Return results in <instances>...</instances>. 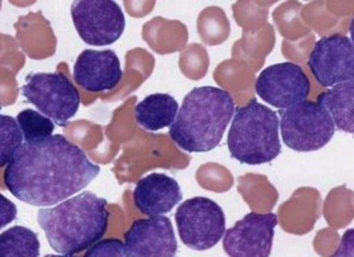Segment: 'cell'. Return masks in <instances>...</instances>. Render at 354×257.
Listing matches in <instances>:
<instances>
[{
	"label": "cell",
	"instance_id": "16",
	"mask_svg": "<svg viewBox=\"0 0 354 257\" xmlns=\"http://www.w3.org/2000/svg\"><path fill=\"white\" fill-rule=\"evenodd\" d=\"M317 102L328 110L335 128L354 134V81L321 93Z\"/></svg>",
	"mask_w": 354,
	"mask_h": 257
},
{
	"label": "cell",
	"instance_id": "15",
	"mask_svg": "<svg viewBox=\"0 0 354 257\" xmlns=\"http://www.w3.org/2000/svg\"><path fill=\"white\" fill-rule=\"evenodd\" d=\"M178 104L169 94L156 93L145 97L134 108L137 124L148 131L172 126L178 114Z\"/></svg>",
	"mask_w": 354,
	"mask_h": 257
},
{
	"label": "cell",
	"instance_id": "19",
	"mask_svg": "<svg viewBox=\"0 0 354 257\" xmlns=\"http://www.w3.org/2000/svg\"><path fill=\"white\" fill-rule=\"evenodd\" d=\"M22 130L18 121L10 115H0V165L10 164L17 151L22 148Z\"/></svg>",
	"mask_w": 354,
	"mask_h": 257
},
{
	"label": "cell",
	"instance_id": "2",
	"mask_svg": "<svg viewBox=\"0 0 354 257\" xmlns=\"http://www.w3.org/2000/svg\"><path fill=\"white\" fill-rule=\"evenodd\" d=\"M108 201L91 192L80 193L66 201L38 212V222L50 247L73 256L101 241L109 227Z\"/></svg>",
	"mask_w": 354,
	"mask_h": 257
},
{
	"label": "cell",
	"instance_id": "22",
	"mask_svg": "<svg viewBox=\"0 0 354 257\" xmlns=\"http://www.w3.org/2000/svg\"><path fill=\"white\" fill-rule=\"evenodd\" d=\"M349 32H351V41L354 44V18L351 21V26H349Z\"/></svg>",
	"mask_w": 354,
	"mask_h": 257
},
{
	"label": "cell",
	"instance_id": "18",
	"mask_svg": "<svg viewBox=\"0 0 354 257\" xmlns=\"http://www.w3.org/2000/svg\"><path fill=\"white\" fill-rule=\"evenodd\" d=\"M17 121L22 130L26 142L41 141L53 137V131L55 128V124L48 117L32 108H26L21 111L17 117Z\"/></svg>",
	"mask_w": 354,
	"mask_h": 257
},
{
	"label": "cell",
	"instance_id": "7",
	"mask_svg": "<svg viewBox=\"0 0 354 257\" xmlns=\"http://www.w3.org/2000/svg\"><path fill=\"white\" fill-rule=\"evenodd\" d=\"M175 218L181 241L194 251L214 248L227 232L221 205L207 197H194L180 204Z\"/></svg>",
	"mask_w": 354,
	"mask_h": 257
},
{
	"label": "cell",
	"instance_id": "8",
	"mask_svg": "<svg viewBox=\"0 0 354 257\" xmlns=\"http://www.w3.org/2000/svg\"><path fill=\"white\" fill-rule=\"evenodd\" d=\"M71 18L81 39L93 46L117 42L125 30V15L111 0H75Z\"/></svg>",
	"mask_w": 354,
	"mask_h": 257
},
{
	"label": "cell",
	"instance_id": "11",
	"mask_svg": "<svg viewBox=\"0 0 354 257\" xmlns=\"http://www.w3.org/2000/svg\"><path fill=\"white\" fill-rule=\"evenodd\" d=\"M277 225L275 213L245 214L227 229L223 249L230 257H270Z\"/></svg>",
	"mask_w": 354,
	"mask_h": 257
},
{
	"label": "cell",
	"instance_id": "6",
	"mask_svg": "<svg viewBox=\"0 0 354 257\" xmlns=\"http://www.w3.org/2000/svg\"><path fill=\"white\" fill-rule=\"evenodd\" d=\"M22 94L27 102L59 126H66L81 105L77 87L61 73H30Z\"/></svg>",
	"mask_w": 354,
	"mask_h": 257
},
{
	"label": "cell",
	"instance_id": "23",
	"mask_svg": "<svg viewBox=\"0 0 354 257\" xmlns=\"http://www.w3.org/2000/svg\"><path fill=\"white\" fill-rule=\"evenodd\" d=\"M44 257H74V256H66V255H46Z\"/></svg>",
	"mask_w": 354,
	"mask_h": 257
},
{
	"label": "cell",
	"instance_id": "1",
	"mask_svg": "<svg viewBox=\"0 0 354 257\" xmlns=\"http://www.w3.org/2000/svg\"><path fill=\"white\" fill-rule=\"evenodd\" d=\"M100 174L85 151L61 134L24 142L4 171V185L32 207L61 204L85 189Z\"/></svg>",
	"mask_w": 354,
	"mask_h": 257
},
{
	"label": "cell",
	"instance_id": "12",
	"mask_svg": "<svg viewBox=\"0 0 354 257\" xmlns=\"http://www.w3.org/2000/svg\"><path fill=\"white\" fill-rule=\"evenodd\" d=\"M124 238L131 257H177L174 225L165 216L134 220Z\"/></svg>",
	"mask_w": 354,
	"mask_h": 257
},
{
	"label": "cell",
	"instance_id": "20",
	"mask_svg": "<svg viewBox=\"0 0 354 257\" xmlns=\"http://www.w3.org/2000/svg\"><path fill=\"white\" fill-rule=\"evenodd\" d=\"M84 257H131V255L120 238H104L88 248Z\"/></svg>",
	"mask_w": 354,
	"mask_h": 257
},
{
	"label": "cell",
	"instance_id": "13",
	"mask_svg": "<svg viewBox=\"0 0 354 257\" xmlns=\"http://www.w3.org/2000/svg\"><path fill=\"white\" fill-rule=\"evenodd\" d=\"M74 79L90 93L108 91L122 79V68L111 50H84L74 64Z\"/></svg>",
	"mask_w": 354,
	"mask_h": 257
},
{
	"label": "cell",
	"instance_id": "5",
	"mask_svg": "<svg viewBox=\"0 0 354 257\" xmlns=\"http://www.w3.org/2000/svg\"><path fill=\"white\" fill-rule=\"evenodd\" d=\"M279 118L285 145L299 153L325 148L337 130L328 110L317 101L306 99L288 110H281Z\"/></svg>",
	"mask_w": 354,
	"mask_h": 257
},
{
	"label": "cell",
	"instance_id": "10",
	"mask_svg": "<svg viewBox=\"0 0 354 257\" xmlns=\"http://www.w3.org/2000/svg\"><path fill=\"white\" fill-rule=\"evenodd\" d=\"M309 68L322 87L354 81V44L344 34H332L314 44Z\"/></svg>",
	"mask_w": 354,
	"mask_h": 257
},
{
	"label": "cell",
	"instance_id": "14",
	"mask_svg": "<svg viewBox=\"0 0 354 257\" xmlns=\"http://www.w3.org/2000/svg\"><path fill=\"white\" fill-rule=\"evenodd\" d=\"M181 198L178 182L164 173H151L142 177L133 192L136 208L149 217L171 212Z\"/></svg>",
	"mask_w": 354,
	"mask_h": 257
},
{
	"label": "cell",
	"instance_id": "9",
	"mask_svg": "<svg viewBox=\"0 0 354 257\" xmlns=\"http://www.w3.org/2000/svg\"><path fill=\"white\" fill-rule=\"evenodd\" d=\"M257 94L266 104L279 110L298 105L308 99L310 79L299 64H272L261 71L255 82Z\"/></svg>",
	"mask_w": 354,
	"mask_h": 257
},
{
	"label": "cell",
	"instance_id": "3",
	"mask_svg": "<svg viewBox=\"0 0 354 257\" xmlns=\"http://www.w3.org/2000/svg\"><path fill=\"white\" fill-rule=\"evenodd\" d=\"M234 113L235 101L227 90L195 87L184 97L169 135L180 149L188 153L214 150L221 144Z\"/></svg>",
	"mask_w": 354,
	"mask_h": 257
},
{
	"label": "cell",
	"instance_id": "4",
	"mask_svg": "<svg viewBox=\"0 0 354 257\" xmlns=\"http://www.w3.org/2000/svg\"><path fill=\"white\" fill-rule=\"evenodd\" d=\"M279 131V115L254 98L235 111L227 141L230 154L247 165L268 164L282 151Z\"/></svg>",
	"mask_w": 354,
	"mask_h": 257
},
{
	"label": "cell",
	"instance_id": "21",
	"mask_svg": "<svg viewBox=\"0 0 354 257\" xmlns=\"http://www.w3.org/2000/svg\"><path fill=\"white\" fill-rule=\"evenodd\" d=\"M330 257H354V228L342 235L337 251Z\"/></svg>",
	"mask_w": 354,
	"mask_h": 257
},
{
	"label": "cell",
	"instance_id": "17",
	"mask_svg": "<svg viewBox=\"0 0 354 257\" xmlns=\"http://www.w3.org/2000/svg\"><path fill=\"white\" fill-rule=\"evenodd\" d=\"M41 242L35 232L26 227H12L0 235V257H38Z\"/></svg>",
	"mask_w": 354,
	"mask_h": 257
}]
</instances>
